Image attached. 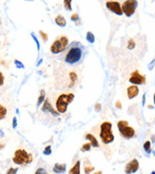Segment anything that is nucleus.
I'll return each instance as SVG.
<instances>
[{"instance_id": "1", "label": "nucleus", "mask_w": 155, "mask_h": 174, "mask_svg": "<svg viewBox=\"0 0 155 174\" xmlns=\"http://www.w3.org/2000/svg\"><path fill=\"white\" fill-rule=\"evenodd\" d=\"M75 95L73 92L70 93H62L56 99V110L59 113H65L67 111L68 106L73 101Z\"/></svg>"}, {"instance_id": "2", "label": "nucleus", "mask_w": 155, "mask_h": 174, "mask_svg": "<svg viewBox=\"0 0 155 174\" xmlns=\"http://www.w3.org/2000/svg\"><path fill=\"white\" fill-rule=\"evenodd\" d=\"M33 160V157L31 153H28L25 149H16L14 152V156L13 158V162L19 166H27L31 164Z\"/></svg>"}, {"instance_id": "3", "label": "nucleus", "mask_w": 155, "mask_h": 174, "mask_svg": "<svg viewBox=\"0 0 155 174\" xmlns=\"http://www.w3.org/2000/svg\"><path fill=\"white\" fill-rule=\"evenodd\" d=\"M112 125L110 122H103L100 126V138L104 144H110L114 141L112 133Z\"/></svg>"}, {"instance_id": "4", "label": "nucleus", "mask_w": 155, "mask_h": 174, "mask_svg": "<svg viewBox=\"0 0 155 174\" xmlns=\"http://www.w3.org/2000/svg\"><path fill=\"white\" fill-rule=\"evenodd\" d=\"M82 55H83V51L81 48L77 46H73L70 48L66 56H65V62L69 65L76 64L81 60Z\"/></svg>"}, {"instance_id": "5", "label": "nucleus", "mask_w": 155, "mask_h": 174, "mask_svg": "<svg viewBox=\"0 0 155 174\" xmlns=\"http://www.w3.org/2000/svg\"><path fill=\"white\" fill-rule=\"evenodd\" d=\"M69 45V38L67 36H61L53 41L51 46V51L53 54H58L66 50L67 46Z\"/></svg>"}, {"instance_id": "6", "label": "nucleus", "mask_w": 155, "mask_h": 174, "mask_svg": "<svg viewBox=\"0 0 155 174\" xmlns=\"http://www.w3.org/2000/svg\"><path fill=\"white\" fill-rule=\"evenodd\" d=\"M117 128L120 131V134L125 138V139H132V137L135 136V130L133 128L129 127V122L122 120L117 123Z\"/></svg>"}, {"instance_id": "7", "label": "nucleus", "mask_w": 155, "mask_h": 174, "mask_svg": "<svg viewBox=\"0 0 155 174\" xmlns=\"http://www.w3.org/2000/svg\"><path fill=\"white\" fill-rule=\"evenodd\" d=\"M137 6H138V2L135 1V0H128V1H125L121 6L123 14H126L127 17L132 16L135 13Z\"/></svg>"}, {"instance_id": "8", "label": "nucleus", "mask_w": 155, "mask_h": 174, "mask_svg": "<svg viewBox=\"0 0 155 174\" xmlns=\"http://www.w3.org/2000/svg\"><path fill=\"white\" fill-rule=\"evenodd\" d=\"M129 80L130 83L133 84L134 86H136V85H144V84L146 83V76L140 74L138 70H134L133 73H132V75H130Z\"/></svg>"}, {"instance_id": "9", "label": "nucleus", "mask_w": 155, "mask_h": 174, "mask_svg": "<svg viewBox=\"0 0 155 174\" xmlns=\"http://www.w3.org/2000/svg\"><path fill=\"white\" fill-rule=\"evenodd\" d=\"M106 7L108 10H110L111 13H114L117 15H122L123 11L121 8V4L117 1H108L106 3Z\"/></svg>"}, {"instance_id": "10", "label": "nucleus", "mask_w": 155, "mask_h": 174, "mask_svg": "<svg viewBox=\"0 0 155 174\" xmlns=\"http://www.w3.org/2000/svg\"><path fill=\"white\" fill-rule=\"evenodd\" d=\"M138 169H139V162L137 159H132L126 165V166H125V172L127 174L134 173Z\"/></svg>"}, {"instance_id": "11", "label": "nucleus", "mask_w": 155, "mask_h": 174, "mask_svg": "<svg viewBox=\"0 0 155 174\" xmlns=\"http://www.w3.org/2000/svg\"><path fill=\"white\" fill-rule=\"evenodd\" d=\"M41 110H42L43 112H50V113H51L53 116H58L59 115V112L56 110L53 109L48 98L45 99L44 103H43V106H42V107H41Z\"/></svg>"}, {"instance_id": "12", "label": "nucleus", "mask_w": 155, "mask_h": 174, "mask_svg": "<svg viewBox=\"0 0 155 174\" xmlns=\"http://www.w3.org/2000/svg\"><path fill=\"white\" fill-rule=\"evenodd\" d=\"M127 92H128V97L129 99H133L135 98L137 95L139 93V88L137 86H129L127 89Z\"/></svg>"}, {"instance_id": "13", "label": "nucleus", "mask_w": 155, "mask_h": 174, "mask_svg": "<svg viewBox=\"0 0 155 174\" xmlns=\"http://www.w3.org/2000/svg\"><path fill=\"white\" fill-rule=\"evenodd\" d=\"M66 169H67V165L66 164H59V163H56L54 166H53V172H55L57 174H61V173H64L66 171Z\"/></svg>"}, {"instance_id": "14", "label": "nucleus", "mask_w": 155, "mask_h": 174, "mask_svg": "<svg viewBox=\"0 0 155 174\" xmlns=\"http://www.w3.org/2000/svg\"><path fill=\"white\" fill-rule=\"evenodd\" d=\"M81 161H76V163L69 170V174H81Z\"/></svg>"}, {"instance_id": "15", "label": "nucleus", "mask_w": 155, "mask_h": 174, "mask_svg": "<svg viewBox=\"0 0 155 174\" xmlns=\"http://www.w3.org/2000/svg\"><path fill=\"white\" fill-rule=\"evenodd\" d=\"M85 138H86L87 140L89 141V143H91V147H93V148H98V147H99V143H98V141L96 140V138H95L91 133H88V134H86Z\"/></svg>"}, {"instance_id": "16", "label": "nucleus", "mask_w": 155, "mask_h": 174, "mask_svg": "<svg viewBox=\"0 0 155 174\" xmlns=\"http://www.w3.org/2000/svg\"><path fill=\"white\" fill-rule=\"evenodd\" d=\"M84 170H85V173L86 174H89L91 172H92L94 170V166H91V162L88 158L85 159V163H84Z\"/></svg>"}, {"instance_id": "17", "label": "nucleus", "mask_w": 155, "mask_h": 174, "mask_svg": "<svg viewBox=\"0 0 155 174\" xmlns=\"http://www.w3.org/2000/svg\"><path fill=\"white\" fill-rule=\"evenodd\" d=\"M69 77H70V83L69 84V88H73L74 86L75 82L78 79V76H77V73L75 71H70L69 73Z\"/></svg>"}, {"instance_id": "18", "label": "nucleus", "mask_w": 155, "mask_h": 174, "mask_svg": "<svg viewBox=\"0 0 155 174\" xmlns=\"http://www.w3.org/2000/svg\"><path fill=\"white\" fill-rule=\"evenodd\" d=\"M55 23L57 24L59 27H62V28L67 25L66 19H65V17L63 15H61V14H59V15H57L55 17Z\"/></svg>"}, {"instance_id": "19", "label": "nucleus", "mask_w": 155, "mask_h": 174, "mask_svg": "<svg viewBox=\"0 0 155 174\" xmlns=\"http://www.w3.org/2000/svg\"><path fill=\"white\" fill-rule=\"evenodd\" d=\"M46 99V92L44 89H41L40 91V94H39V96H38V99H37V107H39L40 105H42L44 103V101Z\"/></svg>"}, {"instance_id": "20", "label": "nucleus", "mask_w": 155, "mask_h": 174, "mask_svg": "<svg viewBox=\"0 0 155 174\" xmlns=\"http://www.w3.org/2000/svg\"><path fill=\"white\" fill-rule=\"evenodd\" d=\"M144 151H146L147 154H150L151 151H152V149H151V143L150 141H147L144 143Z\"/></svg>"}, {"instance_id": "21", "label": "nucleus", "mask_w": 155, "mask_h": 174, "mask_svg": "<svg viewBox=\"0 0 155 174\" xmlns=\"http://www.w3.org/2000/svg\"><path fill=\"white\" fill-rule=\"evenodd\" d=\"M7 115V109L0 104V120H2Z\"/></svg>"}, {"instance_id": "22", "label": "nucleus", "mask_w": 155, "mask_h": 174, "mask_svg": "<svg viewBox=\"0 0 155 174\" xmlns=\"http://www.w3.org/2000/svg\"><path fill=\"white\" fill-rule=\"evenodd\" d=\"M86 39L87 41H88L89 43H94V41H95V36H94V34L91 33V32H88L87 33V36H86Z\"/></svg>"}, {"instance_id": "23", "label": "nucleus", "mask_w": 155, "mask_h": 174, "mask_svg": "<svg viewBox=\"0 0 155 174\" xmlns=\"http://www.w3.org/2000/svg\"><path fill=\"white\" fill-rule=\"evenodd\" d=\"M91 143H85L84 145L82 146L81 148V151L83 152H85V151H91Z\"/></svg>"}, {"instance_id": "24", "label": "nucleus", "mask_w": 155, "mask_h": 174, "mask_svg": "<svg viewBox=\"0 0 155 174\" xmlns=\"http://www.w3.org/2000/svg\"><path fill=\"white\" fill-rule=\"evenodd\" d=\"M135 46H136V44H135V42H134L133 39H129L128 41V49L129 50H133L135 48Z\"/></svg>"}, {"instance_id": "25", "label": "nucleus", "mask_w": 155, "mask_h": 174, "mask_svg": "<svg viewBox=\"0 0 155 174\" xmlns=\"http://www.w3.org/2000/svg\"><path fill=\"white\" fill-rule=\"evenodd\" d=\"M64 7L66 8V10H68V11L73 10V8H71V1H70V0H65V1H64Z\"/></svg>"}, {"instance_id": "26", "label": "nucleus", "mask_w": 155, "mask_h": 174, "mask_svg": "<svg viewBox=\"0 0 155 174\" xmlns=\"http://www.w3.org/2000/svg\"><path fill=\"white\" fill-rule=\"evenodd\" d=\"M39 33H40V35H41V37H42V39H43V41H48V39H49V36H48V34L45 33V32H43L42 30H40L39 31Z\"/></svg>"}, {"instance_id": "27", "label": "nucleus", "mask_w": 155, "mask_h": 174, "mask_svg": "<svg viewBox=\"0 0 155 174\" xmlns=\"http://www.w3.org/2000/svg\"><path fill=\"white\" fill-rule=\"evenodd\" d=\"M17 170H18L17 167H10V169L7 170V172H6V174H16Z\"/></svg>"}, {"instance_id": "28", "label": "nucleus", "mask_w": 155, "mask_h": 174, "mask_svg": "<svg viewBox=\"0 0 155 174\" xmlns=\"http://www.w3.org/2000/svg\"><path fill=\"white\" fill-rule=\"evenodd\" d=\"M43 153L45 155H51V146H47L45 148V149L43 151Z\"/></svg>"}, {"instance_id": "29", "label": "nucleus", "mask_w": 155, "mask_h": 174, "mask_svg": "<svg viewBox=\"0 0 155 174\" xmlns=\"http://www.w3.org/2000/svg\"><path fill=\"white\" fill-rule=\"evenodd\" d=\"M34 174H48V172L43 167H39V169H37L36 171L34 172Z\"/></svg>"}, {"instance_id": "30", "label": "nucleus", "mask_w": 155, "mask_h": 174, "mask_svg": "<svg viewBox=\"0 0 155 174\" xmlns=\"http://www.w3.org/2000/svg\"><path fill=\"white\" fill-rule=\"evenodd\" d=\"M70 20H71V21H75V22L77 23V21L79 20V14H76V13L73 14V15L70 16Z\"/></svg>"}, {"instance_id": "31", "label": "nucleus", "mask_w": 155, "mask_h": 174, "mask_svg": "<svg viewBox=\"0 0 155 174\" xmlns=\"http://www.w3.org/2000/svg\"><path fill=\"white\" fill-rule=\"evenodd\" d=\"M14 64H15V66H16V68H18V69H24V65L22 64V62L18 61V60H15Z\"/></svg>"}, {"instance_id": "32", "label": "nucleus", "mask_w": 155, "mask_h": 174, "mask_svg": "<svg viewBox=\"0 0 155 174\" xmlns=\"http://www.w3.org/2000/svg\"><path fill=\"white\" fill-rule=\"evenodd\" d=\"M31 35H32V37L33 38V40L35 41V43H36V45H37V50L39 51V50H40V44H39V42H38V39L36 38V36H35L33 33H32Z\"/></svg>"}, {"instance_id": "33", "label": "nucleus", "mask_w": 155, "mask_h": 174, "mask_svg": "<svg viewBox=\"0 0 155 174\" xmlns=\"http://www.w3.org/2000/svg\"><path fill=\"white\" fill-rule=\"evenodd\" d=\"M4 74L1 73V71H0V87L1 86H3L4 85Z\"/></svg>"}, {"instance_id": "34", "label": "nucleus", "mask_w": 155, "mask_h": 174, "mask_svg": "<svg viewBox=\"0 0 155 174\" xmlns=\"http://www.w3.org/2000/svg\"><path fill=\"white\" fill-rule=\"evenodd\" d=\"M94 109H95V110H96V111H100L101 110H102V105H101L100 103H97L96 105H95Z\"/></svg>"}, {"instance_id": "35", "label": "nucleus", "mask_w": 155, "mask_h": 174, "mask_svg": "<svg viewBox=\"0 0 155 174\" xmlns=\"http://www.w3.org/2000/svg\"><path fill=\"white\" fill-rule=\"evenodd\" d=\"M154 66H155V59H153L152 61L150 63V65H148V70H151L154 68Z\"/></svg>"}, {"instance_id": "36", "label": "nucleus", "mask_w": 155, "mask_h": 174, "mask_svg": "<svg viewBox=\"0 0 155 174\" xmlns=\"http://www.w3.org/2000/svg\"><path fill=\"white\" fill-rule=\"evenodd\" d=\"M16 126H17V119H16V117H14V119H13V128L15 129Z\"/></svg>"}, {"instance_id": "37", "label": "nucleus", "mask_w": 155, "mask_h": 174, "mask_svg": "<svg viewBox=\"0 0 155 174\" xmlns=\"http://www.w3.org/2000/svg\"><path fill=\"white\" fill-rule=\"evenodd\" d=\"M116 107H119V109H122V105H121V103H120V102H119V101L116 102Z\"/></svg>"}, {"instance_id": "38", "label": "nucleus", "mask_w": 155, "mask_h": 174, "mask_svg": "<svg viewBox=\"0 0 155 174\" xmlns=\"http://www.w3.org/2000/svg\"><path fill=\"white\" fill-rule=\"evenodd\" d=\"M145 101H146V94L143 96V106H145Z\"/></svg>"}, {"instance_id": "39", "label": "nucleus", "mask_w": 155, "mask_h": 174, "mask_svg": "<svg viewBox=\"0 0 155 174\" xmlns=\"http://www.w3.org/2000/svg\"><path fill=\"white\" fill-rule=\"evenodd\" d=\"M93 174H102V171L99 170V171H97V172H94Z\"/></svg>"}, {"instance_id": "40", "label": "nucleus", "mask_w": 155, "mask_h": 174, "mask_svg": "<svg viewBox=\"0 0 155 174\" xmlns=\"http://www.w3.org/2000/svg\"><path fill=\"white\" fill-rule=\"evenodd\" d=\"M4 147H5V145H3V144H0V149H2Z\"/></svg>"}, {"instance_id": "41", "label": "nucleus", "mask_w": 155, "mask_h": 174, "mask_svg": "<svg viewBox=\"0 0 155 174\" xmlns=\"http://www.w3.org/2000/svg\"><path fill=\"white\" fill-rule=\"evenodd\" d=\"M151 139H152V142H155V135H153V136L151 137Z\"/></svg>"}, {"instance_id": "42", "label": "nucleus", "mask_w": 155, "mask_h": 174, "mask_svg": "<svg viewBox=\"0 0 155 174\" xmlns=\"http://www.w3.org/2000/svg\"><path fill=\"white\" fill-rule=\"evenodd\" d=\"M148 109H153V107L151 105H150V106H148Z\"/></svg>"}, {"instance_id": "43", "label": "nucleus", "mask_w": 155, "mask_h": 174, "mask_svg": "<svg viewBox=\"0 0 155 174\" xmlns=\"http://www.w3.org/2000/svg\"><path fill=\"white\" fill-rule=\"evenodd\" d=\"M153 101H154V105H155V93H154V96H153Z\"/></svg>"}, {"instance_id": "44", "label": "nucleus", "mask_w": 155, "mask_h": 174, "mask_svg": "<svg viewBox=\"0 0 155 174\" xmlns=\"http://www.w3.org/2000/svg\"><path fill=\"white\" fill-rule=\"evenodd\" d=\"M150 174H155V171H151V173Z\"/></svg>"}, {"instance_id": "45", "label": "nucleus", "mask_w": 155, "mask_h": 174, "mask_svg": "<svg viewBox=\"0 0 155 174\" xmlns=\"http://www.w3.org/2000/svg\"><path fill=\"white\" fill-rule=\"evenodd\" d=\"M0 24H1V21H0Z\"/></svg>"}]
</instances>
